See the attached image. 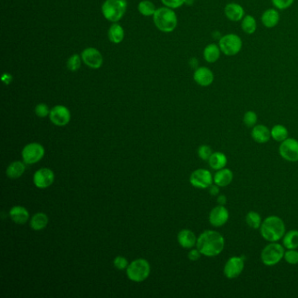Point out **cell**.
Listing matches in <instances>:
<instances>
[{
    "mask_svg": "<svg viewBox=\"0 0 298 298\" xmlns=\"http://www.w3.org/2000/svg\"><path fill=\"white\" fill-rule=\"evenodd\" d=\"M196 247L201 255L214 257L223 251L225 239L219 232L213 230L205 231L197 239Z\"/></svg>",
    "mask_w": 298,
    "mask_h": 298,
    "instance_id": "6da1fadb",
    "label": "cell"
},
{
    "mask_svg": "<svg viewBox=\"0 0 298 298\" xmlns=\"http://www.w3.org/2000/svg\"><path fill=\"white\" fill-rule=\"evenodd\" d=\"M261 235L269 242H276L285 235V224L277 216L271 215L263 220L260 228Z\"/></svg>",
    "mask_w": 298,
    "mask_h": 298,
    "instance_id": "7a4b0ae2",
    "label": "cell"
},
{
    "mask_svg": "<svg viewBox=\"0 0 298 298\" xmlns=\"http://www.w3.org/2000/svg\"><path fill=\"white\" fill-rule=\"evenodd\" d=\"M153 20L157 29L164 32L174 31L178 25L176 13L169 7L157 9L153 15Z\"/></svg>",
    "mask_w": 298,
    "mask_h": 298,
    "instance_id": "3957f363",
    "label": "cell"
},
{
    "mask_svg": "<svg viewBox=\"0 0 298 298\" xmlns=\"http://www.w3.org/2000/svg\"><path fill=\"white\" fill-rule=\"evenodd\" d=\"M150 274V265L146 259L139 258L134 260L129 263V266L126 268V275L130 281L135 283H141L146 281Z\"/></svg>",
    "mask_w": 298,
    "mask_h": 298,
    "instance_id": "277c9868",
    "label": "cell"
},
{
    "mask_svg": "<svg viewBox=\"0 0 298 298\" xmlns=\"http://www.w3.org/2000/svg\"><path fill=\"white\" fill-rule=\"evenodd\" d=\"M127 9L126 0H106L102 6L104 18L111 22H118L122 19Z\"/></svg>",
    "mask_w": 298,
    "mask_h": 298,
    "instance_id": "5b68a950",
    "label": "cell"
},
{
    "mask_svg": "<svg viewBox=\"0 0 298 298\" xmlns=\"http://www.w3.org/2000/svg\"><path fill=\"white\" fill-rule=\"evenodd\" d=\"M284 247L281 244L272 242L264 247L261 254V259L264 265L272 267L284 258Z\"/></svg>",
    "mask_w": 298,
    "mask_h": 298,
    "instance_id": "8992f818",
    "label": "cell"
},
{
    "mask_svg": "<svg viewBox=\"0 0 298 298\" xmlns=\"http://www.w3.org/2000/svg\"><path fill=\"white\" fill-rule=\"evenodd\" d=\"M219 47L224 55L235 56L241 50L242 40L237 34L228 33L220 38Z\"/></svg>",
    "mask_w": 298,
    "mask_h": 298,
    "instance_id": "52a82bcc",
    "label": "cell"
},
{
    "mask_svg": "<svg viewBox=\"0 0 298 298\" xmlns=\"http://www.w3.org/2000/svg\"><path fill=\"white\" fill-rule=\"evenodd\" d=\"M21 156L27 165H33L43 158L45 148L39 143H30L24 147Z\"/></svg>",
    "mask_w": 298,
    "mask_h": 298,
    "instance_id": "ba28073f",
    "label": "cell"
},
{
    "mask_svg": "<svg viewBox=\"0 0 298 298\" xmlns=\"http://www.w3.org/2000/svg\"><path fill=\"white\" fill-rule=\"evenodd\" d=\"M189 180L195 188L207 189L213 183V177L208 170L198 169L191 174Z\"/></svg>",
    "mask_w": 298,
    "mask_h": 298,
    "instance_id": "9c48e42d",
    "label": "cell"
},
{
    "mask_svg": "<svg viewBox=\"0 0 298 298\" xmlns=\"http://www.w3.org/2000/svg\"><path fill=\"white\" fill-rule=\"evenodd\" d=\"M279 153L283 159L289 162L298 161V141L295 138H287L279 147Z\"/></svg>",
    "mask_w": 298,
    "mask_h": 298,
    "instance_id": "30bf717a",
    "label": "cell"
},
{
    "mask_svg": "<svg viewBox=\"0 0 298 298\" xmlns=\"http://www.w3.org/2000/svg\"><path fill=\"white\" fill-rule=\"evenodd\" d=\"M244 269V257L233 256L224 266V275L228 279H236Z\"/></svg>",
    "mask_w": 298,
    "mask_h": 298,
    "instance_id": "8fae6325",
    "label": "cell"
},
{
    "mask_svg": "<svg viewBox=\"0 0 298 298\" xmlns=\"http://www.w3.org/2000/svg\"><path fill=\"white\" fill-rule=\"evenodd\" d=\"M55 173L49 168L39 169L33 174V184L37 188L47 189L55 182Z\"/></svg>",
    "mask_w": 298,
    "mask_h": 298,
    "instance_id": "7c38bea8",
    "label": "cell"
},
{
    "mask_svg": "<svg viewBox=\"0 0 298 298\" xmlns=\"http://www.w3.org/2000/svg\"><path fill=\"white\" fill-rule=\"evenodd\" d=\"M49 118L55 125L62 127L69 123L71 120V113L67 107L63 105H56L52 108Z\"/></svg>",
    "mask_w": 298,
    "mask_h": 298,
    "instance_id": "4fadbf2b",
    "label": "cell"
},
{
    "mask_svg": "<svg viewBox=\"0 0 298 298\" xmlns=\"http://www.w3.org/2000/svg\"><path fill=\"white\" fill-rule=\"evenodd\" d=\"M81 56L83 62L85 63L88 67L94 69H97L99 67H102L103 58L102 54L96 48L88 47L83 50Z\"/></svg>",
    "mask_w": 298,
    "mask_h": 298,
    "instance_id": "5bb4252c",
    "label": "cell"
},
{
    "mask_svg": "<svg viewBox=\"0 0 298 298\" xmlns=\"http://www.w3.org/2000/svg\"><path fill=\"white\" fill-rule=\"evenodd\" d=\"M229 219V212L228 209L225 208V206L219 205L214 208H212V211L209 214V222L212 227L220 228L228 222Z\"/></svg>",
    "mask_w": 298,
    "mask_h": 298,
    "instance_id": "9a60e30c",
    "label": "cell"
},
{
    "mask_svg": "<svg viewBox=\"0 0 298 298\" xmlns=\"http://www.w3.org/2000/svg\"><path fill=\"white\" fill-rule=\"evenodd\" d=\"M193 80L201 87L210 86L214 81V75L210 68L201 67L197 68L193 74Z\"/></svg>",
    "mask_w": 298,
    "mask_h": 298,
    "instance_id": "2e32d148",
    "label": "cell"
},
{
    "mask_svg": "<svg viewBox=\"0 0 298 298\" xmlns=\"http://www.w3.org/2000/svg\"><path fill=\"white\" fill-rule=\"evenodd\" d=\"M224 12L228 20L234 22H238L242 20L245 16L243 7L240 4L236 3H229L227 4L224 9Z\"/></svg>",
    "mask_w": 298,
    "mask_h": 298,
    "instance_id": "e0dca14e",
    "label": "cell"
},
{
    "mask_svg": "<svg viewBox=\"0 0 298 298\" xmlns=\"http://www.w3.org/2000/svg\"><path fill=\"white\" fill-rule=\"evenodd\" d=\"M9 216L14 223L24 225L29 220L30 213L28 212V209L22 206H14L11 208L9 212Z\"/></svg>",
    "mask_w": 298,
    "mask_h": 298,
    "instance_id": "ac0fdd59",
    "label": "cell"
},
{
    "mask_svg": "<svg viewBox=\"0 0 298 298\" xmlns=\"http://www.w3.org/2000/svg\"><path fill=\"white\" fill-rule=\"evenodd\" d=\"M197 238L195 234L189 229H182L178 234V242L181 247L184 248H192L197 243Z\"/></svg>",
    "mask_w": 298,
    "mask_h": 298,
    "instance_id": "d6986e66",
    "label": "cell"
},
{
    "mask_svg": "<svg viewBox=\"0 0 298 298\" xmlns=\"http://www.w3.org/2000/svg\"><path fill=\"white\" fill-rule=\"evenodd\" d=\"M252 138L258 144H266L271 138V131L267 126L258 124L253 127L251 131Z\"/></svg>",
    "mask_w": 298,
    "mask_h": 298,
    "instance_id": "ffe728a7",
    "label": "cell"
},
{
    "mask_svg": "<svg viewBox=\"0 0 298 298\" xmlns=\"http://www.w3.org/2000/svg\"><path fill=\"white\" fill-rule=\"evenodd\" d=\"M233 179H234V173L230 169H220L214 174L213 182L220 187H226L228 184H231Z\"/></svg>",
    "mask_w": 298,
    "mask_h": 298,
    "instance_id": "44dd1931",
    "label": "cell"
},
{
    "mask_svg": "<svg viewBox=\"0 0 298 298\" xmlns=\"http://www.w3.org/2000/svg\"><path fill=\"white\" fill-rule=\"evenodd\" d=\"M279 20H280V15L278 11L274 8L268 9L262 15V23L265 28H275L279 23Z\"/></svg>",
    "mask_w": 298,
    "mask_h": 298,
    "instance_id": "7402d4cb",
    "label": "cell"
},
{
    "mask_svg": "<svg viewBox=\"0 0 298 298\" xmlns=\"http://www.w3.org/2000/svg\"><path fill=\"white\" fill-rule=\"evenodd\" d=\"M26 163L21 161H14L8 165L6 168V176L11 179H17L23 175L26 171Z\"/></svg>",
    "mask_w": 298,
    "mask_h": 298,
    "instance_id": "603a6c76",
    "label": "cell"
},
{
    "mask_svg": "<svg viewBox=\"0 0 298 298\" xmlns=\"http://www.w3.org/2000/svg\"><path fill=\"white\" fill-rule=\"evenodd\" d=\"M49 219L46 213L37 212L30 220V227L34 231H41L47 228Z\"/></svg>",
    "mask_w": 298,
    "mask_h": 298,
    "instance_id": "cb8c5ba5",
    "label": "cell"
},
{
    "mask_svg": "<svg viewBox=\"0 0 298 298\" xmlns=\"http://www.w3.org/2000/svg\"><path fill=\"white\" fill-rule=\"evenodd\" d=\"M220 50L219 45L216 44H209L208 46L205 47L204 52H203V56L207 62L214 63L220 59Z\"/></svg>",
    "mask_w": 298,
    "mask_h": 298,
    "instance_id": "d4e9b609",
    "label": "cell"
},
{
    "mask_svg": "<svg viewBox=\"0 0 298 298\" xmlns=\"http://www.w3.org/2000/svg\"><path fill=\"white\" fill-rule=\"evenodd\" d=\"M208 163L211 168L219 171L220 169L225 168V166L228 164V157L224 153L217 151L212 153V156L208 160Z\"/></svg>",
    "mask_w": 298,
    "mask_h": 298,
    "instance_id": "484cf974",
    "label": "cell"
},
{
    "mask_svg": "<svg viewBox=\"0 0 298 298\" xmlns=\"http://www.w3.org/2000/svg\"><path fill=\"white\" fill-rule=\"evenodd\" d=\"M108 35H109V39L112 43H121L123 40V38H124L123 28L119 24H113L109 29Z\"/></svg>",
    "mask_w": 298,
    "mask_h": 298,
    "instance_id": "4316f807",
    "label": "cell"
},
{
    "mask_svg": "<svg viewBox=\"0 0 298 298\" xmlns=\"http://www.w3.org/2000/svg\"><path fill=\"white\" fill-rule=\"evenodd\" d=\"M283 247L287 249H296L298 247V231L291 230L284 235L283 238Z\"/></svg>",
    "mask_w": 298,
    "mask_h": 298,
    "instance_id": "83f0119b",
    "label": "cell"
},
{
    "mask_svg": "<svg viewBox=\"0 0 298 298\" xmlns=\"http://www.w3.org/2000/svg\"><path fill=\"white\" fill-rule=\"evenodd\" d=\"M271 138L275 141L283 142L289 138V131L285 126L276 124L271 129Z\"/></svg>",
    "mask_w": 298,
    "mask_h": 298,
    "instance_id": "f1b7e54d",
    "label": "cell"
},
{
    "mask_svg": "<svg viewBox=\"0 0 298 298\" xmlns=\"http://www.w3.org/2000/svg\"><path fill=\"white\" fill-rule=\"evenodd\" d=\"M241 28L247 34H253L257 28V23L255 18L252 15L244 16L241 20Z\"/></svg>",
    "mask_w": 298,
    "mask_h": 298,
    "instance_id": "f546056e",
    "label": "cell"
},
{
    "mask_svg": "<svg viewBox=\"0 0 298 298\" xmlns=\"http://www.w3.org/2000/svg\"><path fill=\"white\" fill-rule=\"evenodd\" d=\"M246 222L253 229H259L263 223V220L258 212L251 211V212H247V214L246 215Z\"/></svg>",
    "mask_w": 298,
    "mask_h": 298,
    "instance_id": "4dcf8cb0",
    "label": "cell"
},
{
    "mask_svg": "<svg viewBox=\"0 0 298 298\" xmlns=\"http://www.w3.org/2000/svg\"><path fill=\"white\" fill-rule=\"evenodd\" d=\"M156 7L155 4L149 0H143L138 4V11L144 16L154 15L156 12Z\"/></svg>",
    "mask_w": 298,
    "mask_h": 298,
    "instance_id": "1f68e13d",
    "label": "cell"
},
{
    "mask_svg": "<svg viewBox=\"0 0 298 298\" xmlns=\"http://www.w3.org/2000/svg\"><path fill=\"white\" fill-rule=\"evenodd\" d=\"M82 56L78 55H73L69 59L67 60V69L72 72H75L78 70L81 67L82 64Z\"/></svg>",
    "mask_w": 298,
    "mask_h": 298,
    "instance_id": "d6a6232c",
    "label": "cell"
},
{
    "mask_svg": "<svg viewBox=\"0 0 298 298\" xmlns=\"http://www.w3.org/2000/svg\"><path fill=\"white\" fill-rule=\"evenodd\" d=\"M257 115L255 111H247L243 117V122L245 125L247 126V128H253L256 125L257 122Z\"/></svg>",
    "mask_w": 298,
    "mask_h": 298,
    "instance_id": "836d02e7",
    "label": "cell"
},
{
    "mask_svg": "<svg viewBox=\"0 0 298 298\" xmlns=\"http://www.w3.org/2000/svg\"><path fill=\"white\" fill-rule=\"evenodd\" d=\"M212 153L213 152H212V148L210 146H207V145L200 146L199 149H198V156L202 160H209V158L212 156Z\"/></svg>",
    "mask_w": 298,
    "mask_h": 298,
    "instance_id": "e575fe53",
    "label": "cell"
},
{
    "mask_svg": "<svg viewBox=\"0 0 298 298\" xmlns=\"http://www.w3.org/2000/svg\"><path fill=\"white\" fill-rule=\"evenodd\" d=\"M284 259L291 265L298 264V251L296 249H289L284 253Z\"/></svg>",
    "mask_w": 298,
    "mask_h": 298,
    "instance_id": "d590c367",
    "label": "cell"
},
{
    "mask_svg": "<svg viewBox=\"0 0 298 298\" xmlns=\"http://www.w3.org/2000/svg\"><path fill=\"white\" fill-rule=\"evenodd\" d=\"M50 111L51 110H49L46 103H39L34 109L36 116L40 118H47V116L50 114Z\"/></svg>",
    "mask_w": 298,
    "mask_h": 298,
    "instance_id": "8d00e7d4",
    "label": "cell"
},
{
    "mask_svg": "<svg viewBox=\"0 0 298 298\" xmlns=\"http://www.w3.org/2000/svg\"><path fill=\"white\" fill-rule=\"evenodd\" d=\"M113 264H114V267L118 270H124L129 266V262L125 257L119 255L115 258Z\"/></svg>",
    "mask_w": 298,
    "mask_h": 298,
    "instance_id": "74e56055",
    "label": "cell"
},
{
    "mask_svg": "<svg viewBox=\"0 0 298 298\" xmlns=\"http://www.w3.org/2000/svg\"><path fill=\"white\" fill-rule=\"evenodd\" d=\"M295 0H272V4L278 10H286L291 7Z\"/></svg>",
    "mask_w": 298,
    "mask_h": 298,
    "instance_id": "f35d334b",
    "label": "cell"
},
{
    "mask_svg": "<svg viewBox=\"0 0 298 298\" xmlns=\"http://www.w3.org/2000/svg\"><path fill=\"white\" fill-rule=\"evenodd\" d=\"M169 8H179L186 3V0H161Z\"/></svg>",
    "mask_w": 298,
    "mask_h": 298,
    "instance_id": "ab89813d",
    "label": "cell"
},
{
    "mask_svg": "<svg viewBox=\"0 0 298 298\" xmlns=\"http://www.w3.org/2000/svg\"><path fill=\"white\" fill-rule=\"evenodd\" d=\"M200 255H201V253H200V250L198 248H196V249H191L188 253V259L190 261H192V262H196V261L200 259Z\"/></svg>",
    "mask_w": 298,
    "mask_h": 298,
    "instance_id": "60d3db41",
    "label": "cell"
},
{
    "mask_svg": "<svg viewBox=\"0 0 298 298\" xmlns=\"http://www.w3.org/2000/svg\"><path fill=\"white\" fill-rule=\"evenodd\" d=\"M209 193H210L212 196H217V195H219V193H220V186L215 184L210 185V186H209Z\"/></svg>",
    "mask_w": 298,
    "mask_h": 298,
    "instance_id": "b9f144b4",
    "label": "cell"
},
{
    "mask_svg": "<svg viewBox=\"0 0 298 298\" xmlns=\"http://www.w3.org/2000/svg\"><path fill=\"white\" fill-rule=\"evenodd\" d=\"M227 197L225 195H219L218 199H217V202L218 204L221 205V206H225L227 204Z\"/></svg>",
    "mask_w": 298,
    "mask_h": 298,
    "instance_id": "7bdbcfd3",
    "label": "cell"
},
{
    "mask_svg": "<svg viewBox=\"0 0 298 298\" xmlns=\"http://www.w3.org/2000/svg\"><path fill=\"white\" fill-rule=\"evenodd\" d=\"M192 1H193V0H186V3H189V2L192 3Z\"/></svg>",
    "mask_w": 298,
    "mask_h": 298,
    "instance_id": "ee69618b",
    "label": "cell"
}]
</instances>
